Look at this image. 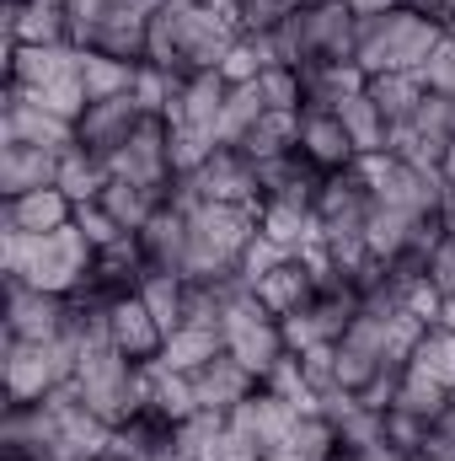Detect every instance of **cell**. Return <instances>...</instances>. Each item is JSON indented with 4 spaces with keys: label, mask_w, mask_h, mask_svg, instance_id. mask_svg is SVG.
I'll use <instances>...</instances> for the list:
<instances>
[{
    "label": "cell",
    "mask_w": 455,
    "mask_h": 461,
    "mask_svg": "<svg viewBox=\"0 0 455 461\" xmlns=\"http://www.w3.org/2000/svg\"><path fill=\"white\" fill-rule=\"evenodd\" d=\"M0 268H5V285H32V290L76 301L97 274V247L86 241V230L76 221L49 236L0 230Z\"/></svg>",
    "instance_id": "6da1fadb"
},
{
    "label": "cell",
    "mask_w": 455,
    "mask_h": 461,
    "mask_svg": "<svg viewBox=\"0 0 455 461\" xmlns=\"http://www.w3.org/2000/svg\"><path fill=\"white\" fill-rule=\"evenodd\" d=\"M273 59L279 65H333V59H353L359 49V16L343 5V0H306L295 5V16H284L273 32Z\"/></svg>",
    "instance_id": "7a4b0ae2"
},
{
    "label": "cell",
    "mask_w": 455,
    "mask_h": 461,
    "mask_svg": "<svg viewBox=\"0 0 455 461\" xmlns=\"http://www.w3.org/2000/svg\"><path fill=\"white\" fill-rule=\"evenodd\" d=\"M440 43H445V22H429V16H418V11H407V5H397L391 16L359 22L353 65H359L364 76H391V70L418 76Z\"/></svg>",
    "instance_id": "3957f363"
},
{
    "label": "cell",
    "mask_w": 455,
    "mask_h": 461,
    "mask_svg": "<svg viewBox=\"0 0 455 461\" xmlns=\"http://www.w3.org/2000/svg\"><path fill=\"white\" fill-rule=\"evenodd\" d=\"M188 279H236L246 247L257 241V204H188Z\"/></svg>",
    "instance_id": "277c9868"
},
{
    "label": "cell",
    "mask_w": 455,
    "mask_h": 461,
    "mask_svg": "<svg viewBox=\"0 0 455 461\" xmlns=\"http://www.w3.org/2000/svg\"><path fill=\"white\" fill-rule=\"evenodd\" d=\"M76 359L81 348L76 339H5L0 354V386H5V402L11 408H27V402H49L59 386L76 381Z\"/></svg>",
    "instance_id": "5b68a950"
},
{
    "label": "cell",
    "mask_w": 455,
    "mask_h": 461,
    "mask_svg": "<svg viewBox=\"0 0 455 461\" xmlns=\"http://www.w3.org/2000/svg\"><path fill=\"white\" fill-rule=\"evenodd\" d=\"M220 333H226V354H230V359H241L257 381H268V375H273V365L290 354V344H284V322H279V317H268V312L252 301V290L230 295L226 317H220Z\"/></svg>",
    "instance_id": "8992f818"
},
{
    "label": "cell",
    "mask_w": 455,
    "mask_h": 461,
    "mask_svg": "<svg viewBox=\"0 0 455 461\" xmlns=\"http://www.w3.org/2000/svg\"><path fill=\"white\" fill-rule=\"evenodd\" d=\"M172 199L188 210V204H263V188H257V167L236 150V145H220L199 172L177 177L172 183Z\"/></svg>",
    "instance_id": "52a82bcc"
},
{
    "label": "cell",
    "mask_w": 455,
    "mask_h": 461,
    "mask_svg": "<svg viewBox=\"0 0 455 461\" xmlns=\"http://www.w3.org/2000/svg\"><path fill=\"white\" fill-rule=\"evenodd\" d=\"M177 22V49H183V70H220L226 49L241 38L236 5H172Z\"/></svg>",
    "instance_id": "ba28073f"
},
{
    "label": "cell",
    "mask_w": 455,
    "mask_h": 461,
    "mask_svg": "<svg viewBox=\"0 0 455 461\" xmlns=\"http://www.w3.org/2000/svg\"><path fill=\"white\" fill-rule=\"evenodd\" d=\"M108 177L123 183H145V188H166L177 183V167H172V123L166 118H139V129L129 134V145H118L108 156Z\"/></svg>",
    "instance_id": "9c48e42d"
},
{
    "label": "cell",
    "mask_w": 455,
    "mask_h": 461,
    "mask_svg": "<svg viewBox=\"0 0 455 461\" xmlns=\"http://www.w3.org/2000/svg\"><path fill=\"white\" fill-rule=\"evenodd\" d=\"M226 424L268 456V451H284V446H290V435H295V424H300V408H295L290 397H279L273 386H257L246 402L230 408Z\"/></svg>",
    "instance_id": "30bf717a"
},
{
    "label": "cell",
    "mask_w": 455,
    "mask_h": 461,
    "mask_svg": "<svg viewBox=\"0 0 455 461\" xmlns=\"http://www.w3.org/2000/svg\"><path fill=\"white\" fill-rule=\"evenodd\" d=\"M370 204H375V194H370V183L359 177V167H348V172H322V188H317V226L322 236H359L364 221H370Z\"/></svg>",
    "instance_id": "8fae6325"
},
{
    "label": "cell",
    "mask_w": 455,
    "mask_h": 461,
    "mask_svg": "<svg viewBox=\"0 0 455 461\" xmlns=\"http://www.w3.org/2000/svg\"><path fill=\"white\" fill-rule=\"evenodd\" d=\"M295 156H300L306 167H317V172H348V167L359 161V150H353V140H348V129H343L338 108H317V103L300 108Z\"/></svg>",
    "instance_id": "7c38bea8"
},
{
    "label": "cell",
    "mask_w": 455,
    "mask_h": 461,
    "mask_svg": "<svg viewBox=\"0 0 455 461\" xmlns=\"http://www.w3.org/2000/svg\"><path fill=\"white\" fill-rule=\"evenodd\" d=\"M246 290H252V301H257L268 317L284 322V317H295L300 306H311V301L322 295V279H317V268H311L306 258H279V263H273L268 274H257Z\"/></svg>",
    "instance_id": "4fadbf2b"
},
{
    "label": "cell",
    "mask_w": 455,
    "mask_h": 461,
    "mask_svg": "<svg viewBox=\"0 0 455 461\" xmlns=\"http://www.w3.org/2000/svg\"><path fill=\"white\" fill-rule=\"evenodd\" d=\"M0 134L16 145H43V150H70L76 145V123L49 113L43 103H32L27 92L5 86V108H0Z\"/></svg>",
    "instance_id": "5bb4252c"
},
{
    "label": "cell",
    "mask_w": 455,
    "mask_h": 461,
    "mask_svg": "<svg viewBox=\"0 0 455 461\" xmlns=\"http://www.w3.org/2000/svg\"><path fill=\"white\" fill-rule=\"evenodd\" d=\"M70 328V301L32 290V285H5V339H65Z\"/></svg>",
    "instance_id": "9a60e30c"
},
{
    "label": "cell",
    "mask_w": 455,
    "mask_h": 461,
    "mask_svg": "<svg viewBox=\"0 0 455 461\" xmlns=\"http://www.w3.org/2000/svg\"><path fill=\"white\" fill-rule=\"evenodd\" d=\"M108 344L123 354V359H134V365H150V359H161V348H166V328L150 317V306L129 290V295H113L108 301Z\"/></svg>",
    "instance_id": "2e32d148"
},
{
    "label": "cell",
    "mask_w": 455,
    "mask_h": 461,
    "mask_svg": "<svg viewBox=\"0 0 455 461\" xmlns=\"http://www.w3.org/2000/svg\"><path fill=\"white\" fill-rule=\"evenodd\" d=\"M139 118L145 108L134 103V92H123V97H103V103H92L86 113L76 118V145H86L92 156H113L118 145H129V134L139 129Z\"/></svg>",
    "instance_id": "e0dca14e"
},
{
    "label": "cell",
    "mask_w": 455,
    "mask_h": 461,
    "mask_svg": "<svg viewBox=\"0 0 455 461\" xmlns=\"http://www.w3.org/2000/svg\"><path fill=\"white\" fill-rule=\"evenodd\" d=\"M5 43H22V49L76 43L70 11L65 5H43V0H5Z\"/></svg>",
    "instance_id": "ac0fdd59"
},
{
    "label": "cell",
    "mask_w": 455,
    "mask_h": 461,
    "mask_svg": "<svg viewBox=\"0 0 455 461\" xmlns=\"http://www.w3.org/2000/svg\"><path fill=\"white\" fill-rule=\"evenodd\" d=\"M145 38H150V11H134V5H108L86 43L81 49H97V54H113V59H129V65H145Z\"/></svg>",
    "instance_id": "d6986e66"
},
{
    "label": "cell",
    "mask_w": 455,
    "mask_h": 461,
    "mask_svg": "<svg viewBox=\"0 0 455 461\" xmlns=\"http://www.w3.org/2000/svg\"><path fill=\"white\" fill-rule=\"evenodd\" d=\"M70 221H76V199L65 188H32L0 204V230H22V236H49Z\"/></svg>",
    "instance_id": "ffe728a7"
},
{
    "label": "cell",
    "mask_w": 455,
    "mask_h": 461,
    "mask_svg": "<svg viewBox=\"0 0 455 461\" xmlns=\"http://www.w3.org/2000/svg\"><path fill=\"white\" fill-rule=\"evenodd\" d=\"M226 97H230V86L220 81V70H193V76H183L177 108L166 113V123H177V129H199V134H215V140H220Z\"/></svg>",
    "instance_id": "44dd1931"
},
{
    "label": "cell",
    "mask_w": 455,
    "mask_h": 461,
    "mask_svg": "<svg viewBox=\"0 0 455 461\" xmlns=\"http://www.w3.org/2000/svg\"><path fill=\"white\" fill-rule=\"evenodd\" d=\"M59 156L65 150H43V145H0V199L32 194V188H54L59 183Z\"/></svg>",
    "instance_id": "7402d4cb"
},
{
    "label": "cell",
    "mask_w": 455,
    "mask_h": 461,
    "mask_svg": "<svg viewBox=\"0 0 455 461\" xmlns=\"http://www.w3.org/2000/svg\"><path fill=\"white\" fill-rule=\"evenodd\" d=\"M257 236H263L268 247H279L284 258H300L306 247L322 241V226H317V210H306V204L263 199V204H257Z\"/></svg>",
    "instance_id": "603a6c76"
},
{
    "label": "cell",
    "mask_w": 455,
    "mask_h": 461,
    "mask_svg": "<svg viewBox=\"0 0 455 461\" xmlns=\"http://www.w3.org/2000/svg\"><path fill=\"white\" fill-rule=\"evenodd\" d=\"M139 247H145L150 268H166V274H183V279H188V247H193L188 210H183L177 199H166V210L139 230Z\"/></svg>",
    "instance_id": "cb8c5ba5"
},
{
    "label": "cell",
    "mask_w": 455,
    "mask_h": 461,
    "mask_svg": "<svg viewBox=\"0 0 455 461\" xmlns=\"http://www.w3.org/2000/svg\"><path fill=\"white\" fill-rule=\"evenodd\" d=\"M193 386H199V408H204V413H230V408L246 402L263 381H257L241 359L220 354V359H210L204 370H193Z\"/></svg>",
    "instance_id": "d4e9b609"
},
{
    "label": "cell",
    "mask_w": 455,
    "mask_h": 461,
    "mask_svg": "<svg viewBox=\"0 0 455 461\" xmlns=\"http://www.w3.org/2000/svg\"><path fill=\"white\" fill-rule=\"evenodd\" d=\"M113 451L129 461H172L177 456V424L161 419V413H134L113 429Z\"/></svg>",
    "instance_id": "484cf974"
},
{
    "label": "cell",
    "mask_w": 455,
    "mask_h": 461,
    "mask_svg": "<svg viewBox=\"0 0 455 461\" xmlns=\"http://www.w3.org/2000/svg\"><path fill=\"white\" fill-rule=\"evenodd\" d=\"M166 199H172L166 188H145V183H123V177H108V188H103V210H108L129 236H139V230L150 226V221L166 210Z\"/></svg>",
    "instance_id": "4316f807"
},
{
    "label": "cell",
    "mask_w": 455,
    "mask_h": 461,
    "mask_svg": "<svg viewBox=\"0 0 455 461\" xmlns=\"http://www.w3.org/2000/svg\"><path fill=\"white\" fill-rule=\"evenodd\" d=\"M220 354H226V333H220V328H210V322H183V328H172V333H166L161 365H166V370L193 375V370H204V365H210V359H220Z\"/></svg>",
    "instance_id": "83f0119b"
},
{
    "label": "cell",
    "mask_w": 455,
    "mask_h": 461,
    "mask_svg": "<svg viewBox=\"0 0 455 461\" xmlns=\"http://www.w3.org/2000/svg\"><path fill=\"white\" fill-rule=\"evenodd\" d=\"M188 290H193V279H183V274H166V268H145V279L134 285V295L150 306V317H156L166 333L188 322Z\"/></svg>",
    "instance_id": "f1b7e54d"
},
{
    "label": "cell",
    "mask_w": 455,
    "mask_h": 461,
    "mask_svg": "<svg viewBox=\"0 0 455 461\" xmlns=\"http://www.w3.org/2000/svg\"><path fill=\"white\" fill-rule=\"evenodd\" d=\"M338 118H343V129H348V140H353V150H359V161H364V156L391 150V123H386V113L375 108V97H370V92L343 97Z\"/></svg>",
    "instance_id": "f546056e"
},
{
    "label": "cell",
    "mask_w": 455,
    "mask_h": 461,
    "mask_svg": "<svg viewBox=\"0 0 455 461\" xmlns=\"http://www.w3.org/2000/svg\"><path fill=\"white\" fill-rule=\"evenodd\" d=\"M370 97H375V108L386 113L391 129H402V123H413L418 108H424V97H429V86H424V76H407V70H391V76H370V86H364Z\"/></svg>",
    "instance_id": "4dcf8cb0"
},
{
    "label": "cell",
    "mask_w": 455,
    "mask_h": 461,
    "mask_svg": "<svg viewBox=\"0 0 455 461\" xmlns=\"http://www.w3.org/2000/svg\"><path fill=\"white\" fill-rule=\"evenodd\" d=\"M429 446H434V424H429V419H418V413H407V408H397V402L380 408V451L424 461Z\"/></svg>",
    "instance_id": "1f68e13d"
},
{
    "label": "cell",
    "mask_w": 455,
    "mask_h": 461,
    "mask_svg": "<svg viewBox=\"0 0 455 461\" xmlns=\"http://www.w3.org/2000/svg\"><path fill=\"white\" fill-rule=\"evenodd\" d=\"M295 134H300V113H263L257 118V129L236 145L252 167H263V161H279V156H295Z\"/></svg>",
    "instance_id": "d6a6232c"
},
{
    "label": "cell",
    "mask_w": 455,
    "mask_h": 461,
    "mask_svg": "<svg viewBox=\"0 0 455 461\" xmlns=\"http://www.w3.org/2000/svg\"><path fill=\"white\" fill-rule=\"evenodd\" d=\"M54 188H65L76 204H92V199H103V188H108V161L92 156L86 145H70V150L59 156V183H54Z\"/></svg>",
    "instance_id": "836d02e7"
},
{
    "label": "cell",
    "mask_w": 455,
    "mask_h": 461,
    "mask_svg": "<svg viewBox=\"0 0 455 461\" xmlns=\"http://www.w3.org/2000/svg\"><path fill=\"white\" fill-rule=\"evenodd\" d=\"M252 86H257V97H263L268 113H300L311 103V81H306L300 65H268Z\"/></svg>",
    "instance_id": "e575fe53"
},
{
    "label": "cell",
    "mask_w": 455,
    "mask_h": 461,
    "mask_svg": "<svg viewBox=\"0 0 455 461\" xmlns=\"http://www.w3.org/2000/svg\"><path fill=\"white\" fill-rule=\"evenodd\" d=\"M134 76H139V65H129V59H113V54H97V49H81V81H86L92 103L134 92Z\"/></svg>",
    "instance_id": "d590c367"
},
{
    "label": "cell",
    "mask_w": 455,
    "mask_h": 461,
    "mask_svg": "<svg viewBox=\"0 0 455 461\" xmlns=\"http://www.w3.org/2000/svg\"><path fill=\"white\" fill-rule=\"evenodd\" d=\"M407 365L413 370H424L429 381H440L445 392H455V328H424V339L413 344V354H407Z\"/></svg>",
    "instance_id": "8d00e7d4"
},
{
    "label": "cell",
    "mask_w": 455,
    "mask_h": 461,
    "mask_svg": "<svg viewBox=\"0 0 455 461\" xmlns=\"http://www.w3.org/2000/svg\"><path fill=\"white\" fill-rule=\"evenodd\" d=\"M391 402H397V408H407V413H418V419H429V424H440V413H445L451 392H445L440 381H429L424 370L402 365V375H397V392H391Z\"/></svg>",
    "instance_id": "74e56055"
},
{
    "label": "cell",
    "mask_w": 455,
    "mask_h": 461,
    "mask_svg": "<svg viewBox=\"0 0 455 461\" xmlns=\"http://www.w3.org/2000/svg\"><path fill=\"white\" fill-rule=\"evenodd\" d=\"M290 451H300L306 461H338L343 456V435L338 424L327 419V413H300V424H295V435H290Z\"/></svg>",
    "instance_id": "f35d334b"
},
{
    "label": "cell",
    "mask_w": 455,
    "mask_h": 461,
    "mask_svg": "<svg viewBox=\"0 0 455 461\" xmlns=\"http://www.w3.org/2000/svg\"><path fill=\"white\" fill-rule=\"evenodd\" d=\"M226 435V413H193L177 424V456L172 461H215V446Z\"/></svg>",
    "instance_id": "ab89813d"
},
{
    "label": "cell",
    "mask_w": 455,
    "mask_h": 461,
    "mask_svg": "<svg viewBox=\"0 0 455 461\" xmlns=\"http://www.w3.org/2000/svg\"><path fill=\"white\" fill-rule=\"evenodd\" d=\"M177 92H183V76L177 70H161V65H139L134 76V103L150 118H166L177 108Z\"/></svg>",
    "instance_id": "60d3db41"
},
{
    "label": "cell",
    "mask_w": 455,
    "mask_h": 461,
    "mask_svg": "<svg viewBox=\"0 0 455 461\" xmlns=\"http://www.w3.org/2000/svg\"><path fill=\"white\" fill-rule=\"evenodd\" d=\"M263 113H268V108H263L257 86H230L226 113H220V145H241V140L257 129V118Z\"/></svg>",
    "instance_id": "b9f144b4"
},
{
    "label": "cell",
    "mask_w": 455,
    "mask_h": 461,
    "mask_svg": "<svg viewBox=\"0 0 455 461\" xmlns=\"http://www.w3.org/2000/svg\"><path fill=\"white\" fill-rule=\"evenodd\" d=\"M230 5H236L241 32H273L284 16H295L300 0H230Z\"/></svg>",
    "instance_id": "7bdbcfd3"
},
{
    "label": "cell",
    "mask_w": 455,
    "mask_h": 461,
    "mask_svg": "<svg viewBox=\"0 0 455 461\" xmlns=\"http://www.w3.org/2000/svg\"><path fill=\"white\" fill-rule=\"evenodd\" d=\"M76 226L86 230V241H92L97 252H103V247H118V241L129 236V230L118 226L108 210H103V199H92V204H76Z\"/></svg>",
    "instance_id": "ee69618b"
},
{
    "label": "cell",
    "mask_w": 455,
    "mask_h": 461,
    "mask_svg": "<svg viewBox=\"0 0 455 461\" xmlns=\"http://www.w3.org/2000/svg\"><path fill=\"white\" fill-rule=\"evenodd\" d=\"M343 5H348V11H353L359 22H375V16H391V11H397L402 0H343Z\"/></svg>",
    "instance_id": "f6af8a7d"
},
{
    "label": "cell",
    "mask_w": 455,
    "mask_h": 461,
    "mask_svg": "<svg viewBox=\"0 0 455 461\" xmlns=\"http://www.w3.org/2000/svg\"><path fill=\"white\" fill-rule=\"evenodd\" d=\"M407 11H418V16H429V22H451L455 16V0H402Z\"/></svg>",
    "instance_id": "bcb514c9"
},
{
    "label": "cell",
    "mask_w": 455,
    "mask_h": 461,
    "mask_svg": "<svg viewBox=\"0 0 455 461\" xmlns=\"http://www.w3.org/2000/svg\"><path fill=\"white\" fill-rule=\"evenodd\" d=\"M440 328H455V290H445V306H440Z\"/></svg>",
    "instance_id": "7dc6e473"
},
{
    "label": "cell",
    "mask_w": 455,
    "mask_h": 461,
    "mask_svg": "<svg viewBox=\"0 0 455 461\" xmlns=\"http://www.w3.org/2000/svg\"><path fill=\"white\" fill-rule=\"evenodd\" d=\"M263 461H306V456H300V451H290V446H284V451H268V456H263Z\"/></svg>",
    "instance_id": "c3c4849f"
},
{
    "label": "cell",
    "mask_w": 455,
    "mask_h": 461,
    "mask_svg": "<svg viewBox=\"0 0 455 461\" xmlns=\"http://www.w3.org/2000/svg\"><path fill=\"white\" fill-rule=\"evenodd\" d=\"M440 215H445V221L455 226V188H445V210H440Z\"/></svg>",
    "instance_id": "681fc988"
},
{
    "label": "cell",
    "mask_w": 455,
    "mask_h": 461,
    "mask_svg": "<svg viewBox=\"0 0 455 461\" xmlns=\"http://www.w3.org/2000/svg\"><path fill=\"white\" fill-rule=\"evenodd\" d=\"M166 5H230V0H166Z\"/></svg>",
    "instance_id": "f907efd6"
},
{
    "label": "cell",
    "mask_w": 455,
    "mask_h": 461,
    "mask_svg": "<svg viewBox=\"0 0 455 461\" xmlns=\"http://www.w3.org/2000/svg\"><path fill=\"white\" fill-rule=\"evenodd\" d=\"M445 38H451V43H455V16H451V22H445Z\"/></svg>",
    "instance_id": "816d5d0a"
},
{
    "label": "cell",
    "mask_w": 455,
    "mask_h": 461,
    "mask_svg": "<svg viewBox=\"0 0 455 461\" xmlns=\"http://www.w3.org/2000/svg\"><path fill=\"white\" fill-rule=\"evenodd\" d=\"M429 461H455V456H429Z\"/></svg>",
    "instance_id": "f5cc1de1"
}]
</instances>
